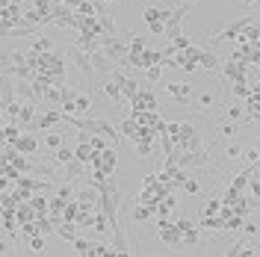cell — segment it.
Listing matches in <instances>:
<instances>
[{
  "instance_id": "obj_1",
  "label": "cell",
  "mask_w": 260,
  "mask_h": 257,
  "mask_svg": "<svg viewBox=\"0 0 260 257\" xmlns=\"http://www.w3.org/2000/svg\"><path fill=\"white\" fill-rule=\"evenodd\" d=\"M101 50H104V53L118 65V62H124V59H127L130 39H121V36H104V39H101Z\"/></svg>"
},
{
  "instance_id": "obj_2",
  "label": "cell",
  "mask_w": 260,
  "mask_h": 257,
  "mask_svg": "<svg viewBox=\"0 0 260 257\" xmlns=\"http://www.w3.org/2000/svg\"><path fill=\"white\" fill-rule=\"evenodd\" d=\"M251 24H254V15H245L243 21L228 24L222 33H216V36H213V42H216V45H225V42H231V39H240V36L245 33V27H251Z\"/></svg>"
},
{
  "instance_id": "obj_3",
  "label": "cell",
  "mask_w": 260,
  "mask_h": 257,
  "mask_svg": "<svg viewBox=\"0 0 260 257\" xmlns=\"http://www.w3.org/2000/svg\"><path fill=\"white\" fill-rule=\"evenodd\" d=\"M68 56L74 59V65L80 68V74L86 77V80H92V74H98V71H95V62H92V53H86L83 48L71 45V48H68Z\"/></svg>"
},
{
  "instance_id": "obj_4",
  "label": "cell",
  "mask_w": 260,
  "mask_h": 257,
  "mask_svg": "<svg viewBox=\"0 0 260 257\" xmlns=\"http://www.w3.org/2000/svg\"><path fill=\"white\" fill-rule=\"evenodd\" d=\"M160 231H157V237H160L166 245H172V248H180L183 245V240H180V228L178 222H172V219H160Z\"/></svg>"
},
{
  "instance_id": "obj_5",
  "label": "cell",
  "mask_w": 260,
  "mask_h": 257,
  "mask_svg": "<svg viewBox=\"0 0 260 257\" xmlns=\"http://www.w3.org/2000/svg\"><path fill=\"white\" fill-rule=\"evenodd\" d=\"M101 89H104V95L110 98V101H115V104L124 101V89H121V80H118V71H115V68L107 74V80H104Z\"/></svg>"
},
{
  "instance_id": "obj_6",
  "label": "cell",
  "mask_w": 260,
  "mask_h": 257,
  "mask_svg": "<svg viewBox=\"0 0 260 257\" xmlns=\"http://www.w3.org/2000/svg\"><path fill=\"white\" fill-rule=\"evenodd\" d=\"M222 74H225L231 83L245 80V62L240 59V56H231V59H225V62H222Z\"/></svg>"
},
{
  "instance_id": "obj_7",
  "label": "cell",
  "mask_w": 260,
  "mask_h": 257,
  "mask_svg": "<svg viewBox=\"0 0 260 257\" xmlns=\"http://www.w3.org/2000/svg\"><path fill=\"white\" fill-rule=\"evenodd\" d=\"M130 107H133V113H142V110H157V95L151 92V89H139L136 98L130 101Z\"/></svg>"
},
{
  "instance_id": "obj_8",
  "label": "cell",
  "mask_w": 260,
  "mask_h": 257,
  "mask_svg": "<svg viewBox=\"0 0 260 257\" xmlns=\"http://www.w3.org/2000/svg\"><path fill=\"white\" fill-rule=\"evenodd\" d=\"M166 89H169V95L175 98L180 107H186V104H189V95H192V86H189V83H183V80H172L169 86H166Z\"/></svg>"
},
{
  "instance_id": "obj_9",
  "label": "cell",
  "mask_w": 260,
  "mask_h": 257,
  "mask_svg": "<svg viewBox=\"0 0 260 257\" xmlns=\"http://www.w3.org/2000/svg\"><path fill=\"white\" fill-rule=\"evenodd\" d=\"M21 151V154H27V157H32V154H39V139L32 136V130H27V133H21L15 142H12Z\"/></svg>"
},
{
  "instance_id": "obj_10",
  "label": "cell",
  "mask_w": 260,
  "mask_h": 257,
  "mask_svg": "<svg viewBox=\"0 0 260 257\" xmlns=\"http://www.w3.org/2000/svg\"><path fill=\"white\" fill-rule=\"evenodd\" d=\"M178 228H180V240H183V245H198V228L201 225H192L189 219H178Z\"/></svg>"
},
{
  "instance_id": "obj_11",
  "label": "cell",
  "mask_w": 260,
  "mask_h": 257,
  "mask_svg": "<svg viewBox=\"0 0 260 257\" xmlns=\"http://www.w3.org/2000/svg\"><path fill=\"white\" fill-rule=\"evenodd\" d=\"M95 166H101L107 175H115V166H118V154H115V148H107V151H101L98 154Z\"/></svg>"
},
{
  "instance_id": "obj_12",
  "label": "cell",
  "mask_w": 260,
  "mask_h": 257,
  "mask_svg": "<svg viewBox=\"0 0 260 257\" xmlns=\"http://www.w3.org/2000/svg\"><path fill=\"white\" fill-rule=\"evenodd\" d=\"M198 68H201V71H213V68H219V56H216L213 50H198Z\"/></svg>"
},
{
  "instance_id": "obj_13",
  "label": "cell",
  "mask_w": 260,
  "mask_h": 257,
  "mask_svg": "<svg viewBox=\"0 0 260 257\" xmlns=\"http://www.w3.org/2000/svg\"><path fill=\"white\" fill-rule=\"evenodd\" d=\"M50 50H53V42H50L48 36L36 33V39H32V45H30V53H50Z\"/></svg>"
},
{
  "instance_id": "obj_14",
  "label": "cell",
  "mask_w": 260,
  "mask_h": 257,
  "mask_svg": "<svg viewBox=\"0 0 260 257\" xmlns=\"http://www.w3.org/2000/svg\"><path fill=\"white\" fill-rule=\"evenodd\" d=\"M98 24H101V33H104V36H118V27H115V21H113L110 12H101V15H98Z\"/></svg>"
},
{
  "instance_id": "obj_15",
  "label": "cell",
  "mask_w": 260,
  "mask_h": 257,
  "mask_svg": "<svg viewBox=\"0 0 260 257\" xmlns=\"http://www.w3.org/2000/svg\"><path fill=\"white\" fill-rule=\"evenodd\" d=\"M71 160H77L74 148H68V145H62V148H56V151H53V163H59V166H68Z\"/></svg>"
},
{
  "instance_id": "obj_16",
  "label": "cell",
  "mask_w": 260,
  "mask_h": 257,
  "mask_svg": "<svg viewBox=\"0 0 260 257\" xmlns=\"http://www.w3.org/2000/svg\"><path fill=\"white\" fill-rule=\"evenodd\" d=\"M74 228H77V222H59V225H56V234H59L65 242H74L77 240V231H74Z\"/></svg>"
},
{
  "instance_id": "obj_17",
  "label": "cell",
  "mask_w": 260,
  "mask_h": 257,
  "mask_svg": "<svg viewBox=\"0 0 260 257\" xmlns=\"http://www.w3.org/2000/svg\"><path fill=\"white\" fill-rule=\"evenodd\" d=\"M118 80H121V89H124V98H127V101H133V98H136V92H139V83L133 80V77H124L121 71H118Z\"/></svg>"
},
{
  "instance_id": "obj_18",
  "label": "cell",
  "mask_w": 260,
  "mask_h": 257,
  "mask_svg": "<svg viewBox=\"0 0 260 257\" xmlns=\"http://www.w3.org/2000/svg\"><path fill=\"white\" fill-rule=\"evenodd\" d=\"M21 136V124L18 121H3V142H15Z\"/></svg>"
},
{
  "instance_id": "obj_19",
  "label": "cell",
  "mask_w": 260,
  "mask_h": 257,
  "mask_svg": "<svg viewBox=\"0 0 260 257\" xmlns=\"http://www.w3.org/2000/svg\"><path fill=\"white\" fill-rule=\"evenodd\" d=\"M151 213H154V207L151 204H142V201H136V207H133V222H145V219H151Z\"/></svg>"
},
{
  "instance_id": "obj_20",
  "label": "cell",
  "mask_w": 260,
  "mask_h": 257,
  "mask_svg": "<svg viewBox=\"0 0 260 257\" xmlns=\"http://www.w3.org/2000/svg\"><path fill=\"white\" fill-rule=\"evenodd\" d=\"M27 245H30L32 254H42V251H48V240H45V234H32Z\"/></svg>"
},
{
  "instance_id": "obj_21",
  "label": "cell",
  "mask_w": 260,
  "mask_h": 257,
  "mask_svg": "<svg viewBox=\"0 0 260 257\" xmlns=\"http://www.w3.org/2000/svg\"><path fill=\"white\" fill-rule=\"evenodd\" d=\"M222 154H225V160H243V154H245V148L240 142H228L225 145V151H222Z\"/></svg>"
},
{
  "instance_id": "obj_22",
  "label": "cell",
  "mask_w": 260,
  "mask_h": 257,
  "mask_svg": "<svg viewBox=\"0 0 260 257\" xmlns=\"http://www.w3.org/2000/svg\"><path fill=\"white\" fill-rule=\"evenodd\" d=\"M74 107H77V115H86L89 110H92V98L86 95V92H77V98H74Z\"/></svg>"
},
{
  "instance_id": "obj_23",
  "label": "cell",
  "mask_w": 260,
  "mask_h": 257,
  "mask_svg": "<svg viewBox=\"0 0 260 257\" xmlns=\"http://www.w3.org/2000/svg\"><path fill=\"white\" fill-rule=\"evenodd\" d=\"M71 245H74V254L92 257V240H80V237H77V240L71 242Z\"/></svg>"
},
{
  "instance_id": "obj_24",
  "label": "cell",
  "mask_w": 260,
  "mask_h": 257,
  "mask_svg": "<svg viewBox=\"0 0 260 257\" xmlns=\"http://www.w3.org/2000/svg\"><path fill=\"white\" fill-rule=\"evenodd\" d=\"M45 145H48L50 151H56V148H62L65 145V136L62 133H45Z\"/></svg>"
},
{
  "instance_id": "obj_25",
  "label": "cell",
  "mask_w": 260,
  "mask_h": 257,
  "mask_svg": "<svg viewBox=\"0 0 260 257\" xmlns=\"http://www.w3.org/2000/svg\"><path fill=\"white\" fill-rule=\"evenodd\" d=\"M237 133H240V127H237L234 121H225V124H219V136H222V139H234Z\"/></svg>"
},
{
  "instance_id": "obj_26",
  "label": "cell",
  "mask_w": 260,
  "mask_h": 257,
  "mask_svg": "<svg viewBox=\"0 0 260 257\" xmlns=\"http://www.w3.org/2000/svg\"><path fill=\"white\" fill-rule=\"evenodd\" d=\"M162 71H166L162 65H151V68H145V80L157 83V80H160V77H162Z\"/></svg>"
},
{
  "instance_id": "obj_27",
  "label": "cell",
  "mask_w": 260,
  "mask_h": 257,
  "mask_svg": "<svg viewBox=\"0 0 260 257\" xmlns=\"http://www.w3.org/2000/svg\"><path fill=\"white\" fill-rule=\"evenodd\" d=\"M222 207H225V201L213 198V201H207V207H204V216H216V213H222Z\"/></svg>"
},
{
  "instance_id": "obj_28",
  "label": "cell",
  "mask_w": 260,
  "mask_h": 257,
  "mask_svg": "<svg viewBox=\"0 0 260 257\" xmlns=\"http://www.w3.org/2000/svg\"><path fill=\"white\" fill-rule=\"evenodd\" d=\"M183 192H186V195H198V192H201V183H198V180H192V177H186Z\"/></svg>"
},
{
  "instance_id": "obj_29",
  "label": "cell",
  "mask_w": 260,
  "mask_h": 257,
  "mask_svg": "<svg viewBox=\"0 0 260 257\" xmlns=\"http://www.w3.org/2000/svg\"><path fill=\"white\" fill-rule=\"evenodd\" d=\"M104 254H113V248L104 245V242H92V257H104Z\"/></svg>"
},
{
  "instance_id": "obj_30",
  "label": "cell",
  "mask_w": 260,
  "mask_h": 257,
  "mask_svg": "<svg viewBox=\"0 0 260 257\" xmlns=\"http://www.w3.org/2000/svg\"><path fill=\"white\" fill-rule=\"evenodd\" d=\"M228 118H231V121L243 118V107H240V104H231V107H228Z\"/></svg>"
},
{
  "instance_id": "obj_31",
  "label": "cell",
  "mask_w": 260,
  "mask_h": 257,
  "mask_svg": "<svg viewBox=\"0 0 260 257\" xmlns=\"http://www.w3.org/2000/svg\"><path fill=\"white\" fill-rule=\"evenodd\" d=\"M198 107H201V110H204V107H213V95L210 92H201V95H198Z\"/></svg>"
},
{
  "instance_id": "obj_32",
  "label": "cell",
  "mask_w": 260,
  "mask_h": 257,
  "mask_svg": "<svg viewBox=\"0 0 260 257\" xmlns=\"http://www.w3.org/2000/svg\"><path fill=\"white\" fill-rule=\"evenodd\" d=\"M245 6H254V3H257V0H243Z\"/></svg>"
},
{
  "instance_id": "obj_33",
  "label": "cell",
  "mask_w": 260,
  "mask_h": 257,
  "mask_svg": "<svg viewBox=\"0 0 260 257\" xmlns=\"http://www.w3.org/2000/svg\"><path fill=\"white\" fill-rule=\"evenodd\" d=\"M0 3H24V0H0Z\"/></svg>"
},
{
  "instance_id": "obj_34",
  "label": "cell",
  "mask_w": 260,
  "mask_h": 257,
  "mask_svg": "<svg viewBox=\"0 0 260 257\" xmlns=\"http://www.w3.org/2000/svg\"><path fill=\"white\" fill-rule=\"evenodd\" d=\"M183 3H186V6H189V3H198V0H183Z\"/></svg>"
}]
</instances>
